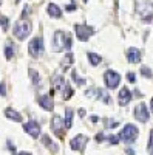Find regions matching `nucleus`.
Here are the masks:
<instances>
[{
  "label": "nucleus",
  "mask_w": 153,
  "mask_h": 155,
  "mask_svg": "<svg viewBox=\"0 0 153 155\" xmlns=\"http://www.w3.org/2000/svg\"><path fill=\"white\" fill-rule=\"evenodd\" d=\"M118 101H119V106H127L129 102L132 101V92L127 87H122L121 88V92H119V95H118Z\"/></svg>",
  "instance_id": "obj_12"
},
{
  "label": "nucleus",
  "mask_w": 153,
  "mask_h": 155,
  "mask_svg": "<svg viewBox=\"0 0 153 155\" xmlns=\"http://www.w3.org/2000/svg\"><path fill=\"white\" fill-rule=\"evenodd\" d=\"M71 47H73V41H71V37H70V36H67V42H65V50H71Z\"/></svg>",
  "instance_id": "obj_29"
},
{
  "label": "nucleus",
  "mask_w": 153,
  "mask_h": 155,
  "mask_svg": "<svg viewBox=\"0 0 153 155\" xmlns=\"http://www.w3.org/2000/svg\"><path fill=\"white\" fill-rule=\"evenodd\" d=\"M30 76H31V79H33V84H34V85H37V84H40V81H42V78H40V74L37 73L36 70H30Z\"/></svg>",
  "instance_id": "obj_21"
},
{
  "label": "nucleus",
  "mask_w": 153,
  "mask_h": 155,
  "mask_svg": "<svg viewBox=\"0 0 153 155\" xmlns=\"http://www.w3.org/2000/svg\"><path fill=\"white\" fill-rule=\"evenodd\" d=\"M71 124H73V110L67 109L65 110V129H71Z\"/></svg>",
  "instance_id": "obj_20"
},
{
  "label": "nucleus",
  "mask_w": 153,
  "mask_h": 155,
  "mask_svg": "<svg viewBox=\"0 0 153 155\" xmlns=\"http://www.w3.org/2000/svg\"><path fill=\"white\" fill-rule=\"evenodd\" d=\"M23 130L27 132L28 135H31L33 138H39V135H40V124L37 121H34V120H31V121L23 124Z\"/></svg>",
  "instance_id": "obj_7"
},
{
  "label": "nucleus",
  "mask_w": 153,
  "mask_h": 155,
  "mask_svg": "<svg viewBox=\"0 0 153 155\" xmlns=\"http://www.w3.org/2000/svg\"><path fill=\"white\" fill-rule=\"evenodd\" d=\"M43 51H45V48H43L42 37H34L33 41L28 44V53H30V56H33V58H40V56H43Z\"/></svg>",
  "instance_id": "obj_3"
},
{
  "label": "nucleus",
  "mask_w": 153,
  "mask_h": 155,
  "mask_svg": "<svg viewBox=\"0 0 153 155\" xmlns=\"http://www.w3.org/2000/svg\"><path fill=\"white\" fill-rule=\"evenodd\" d=\"M73 61H74V58H73V54H71V53L65 54V62H63V71L67 70V67H68V64H71Z\"/></svg>",
  "instance_id": "obj_25"
},
{
  "label": "nucleus",
  "mask_w": 153,
  "mask_h": 155,
  "mask_svg": "<svg viewBox=\"0 0 153 155\" xmlns=\"http://www.w3.org/2000/svg\"><path fill=\"white\" fill-rule=\"evenodd\" d=\"M74 33H76V37H78L81 42H87L94 31H93L91 27H88V25L82 23V25H76V27H74Z\"/></svg>",
  "instance_id": "obj_5"
},
{
  "label": "nucleus",
  "mask_w": 153,
  "mask_h": 155,
  "mask_svg": "<svg viewBox=\"0 0 153 155\" xmlns=\"http://www.w3.org/2000/svg\"><path fill=\"white\" fill-rule=\"evenodd\" d=\"M71 78H73V82H74L76 85H79V87H81V85H85V79H84V78H81L76 70L71 71Z\"/></svg>",
  "instance_id": "obj_18"
},
{
  "label": "nucleus",
  "mask_w": 153,
  "mask_h": 155,
  "mask_svg": "<svg viewBox=\"0 0 153 155\" xmlns=\"http://www.w3.org/2000/svg\"><path fill=\"white\" fill-rule=\"evenodd\" d=\"M6 95V85H5V82H2L0 84V96H5Z\"/></svg>",
  "instance_id": "obj_30"
},
{
  "label": "nucleus",
  "mask_w": 153,
  "mask_h": 155,
  "mask_svg": "<svg viewBox=\"0 0 153 155\" xmlns=\"http://www.w3.org/2000/svg\"><path fill=\"white\" fill-rule=\"evenodd\" d=\"M5 56L6 59H11L14 56V48H12V44L11 42H6V47H5Z\"/></svg>",
  "instance_id": "obj_22"
},
{
  "label": "nucleus",
  "mask_w": 153,
  "mask_h": 155,
  "mask_svg": "<svg viewBox=\"0 0 153 155\" xmlns=\"http://www.w3.org/2000/svg\"><path fill=\"white\" fill-rule=\"evenodd\" d=\"M8 149L12 152V153H16L17 152V149H16V146H12V143H11V141H8Z\"/></svg>",
  "instance_id": "obj_32"
},
{
  "label": "nucleus",
  "mask_w": 153,
  "mask_h": 155,
  "mask_svg": "<svg viewBox=\"0 0 153 155\" xmlns=\"http://www.w3.org/2000/svg\"><path fill=\"white\" fill-rule=\"evenodd\" d=\"M87 143H88V137L79 134V135H76V137L71 140V149H73V150H78V152H84Z\"/></svg>",
  "instance_id": "obj_8"
},
{
  "label": "nucleus",
  "mask_w": 153,
  "mask_h": 155,
  "mask_svg": "<svg viewBox=\"0 0 153 155\" xmlns=\"http://www.w3.org/2000/svg\"><path fill=\"white\" fill-rule=\"evenodd\" d=\"M5 116L11 121H16V123H22V115L19 112H16L12 107H6L5 109Z\"/></svg>",
  "instance_id": "obj_15"
},
{
  "label": "nucleus",
  "mask_w": 153,
  "mask_h": 155,
  "mask_svg": "<svg viewBox=\"0 0 153 155\" xmlns=\"http://www.w3.org/2000/svg\"><path fill=\"white\" fill-rule=\"evenodd\" d=\"M14 36L19 39V41H25L30 33H31V22L27 20V19H22V20H17L14 23V30H12Z\"/></svg>",
  "instance_id": "obj_1"
},
{
  "label": "nucleus",
  "mask_w": 153,
  "mask_h": 155,
  "mask_svg": "<svg viewBox=\"0 0 153 155\" xmlns=\"http://www.w3.org/2000/svg\"><path fill=\"white\" fill-rule=\"evenodd\" d=\"M141 74H142L144 78H148V79H150V78L153 76L151 70H150L148 67H145V65H144V67H141Z\"/></svg>",
  "instance_id": "obj_24"
},
{
  "label": "nucleus",
  "mask_w": 153,
  "mask_h": 155,
  "mask_svg": "<svg viewBox=\"0 0 153 155\" xmlns=\"http://www.w3.org/2000/svg\"><path fill=\"white\" fill-rule=\"evenodd\" d=\"M127 79H129V82L135 84V82H136V76H135V73H127Z\"/></svg>",
  "instance_id": "obj_28"
},
{
  "label": "nucleus",
  "mask_w": 153,
  "mask_h": 155,
  "mask_svg": "<svg viewBox=\"0 0 153 155\" xmlns=\"http://www.w3.org/2000/svg\"><path fill=\"white\" fill-rule=\"evenodd\" d=\"M0 27H2V30L8 28V19L6 17H0Z\"/></svg>",
  "instance_id": "obj_27"
},
{
  "label": "nucleus",
  "mask_w": 153,
  "mask_h": 155,
  "mask_svg": "<svg viewBox=\"0 0 153 155\" xmlns=\"http://www.w3.org/2000/svg\"><path fill=\"white\" fill-rule=\"evenodd\" d=\"M135 116H136V120L138 121H141V123H147L148 121V109L147 106L144 104V102H139V104L135 107Z\"/></svg>",
  "instance_id": "obj_10"
},
{
  "label": "nucleus",
  "mask_w": 153,
  "mask_h": 155,
  "mask_svg": "<svg viewBox=\"0 0 153 155\" xmlns=\"http://www.w3.org/2000/svg\"><path fill=\"white\" fill-rule=\"evenodd\" d=\"M88 61H90V64H91L93 67H96V65H99V64H100L102 58L99 54H96V53H88Z\"/></svg>",
  "instance_id": "obj_19"
},
{
  "label": "nucleus",
  "mask_w": 153,
  "mask_h": 155,
  "mask_svg": "<svg viewBox=\"0 0 153 155\" xmlns=\"http://www.w3.org/2000/svg\"><path fill=\"white\" fill-rule=\"evenodd\" d=\"M39 106L43 109V110H48L51 112L54 109V102H53V96L51 95H43V96H39Z\"/></svg>",
  "instance_id": "obj_11"
},
{
  "label": "nucleus",
  "mask_w": 153,
  "mask_h": 155,
  "mask_svg": "<svg viewBox=\"0 0 153 155\" xmlns=\"http://www.w3.org/2000/svg\"><path fill=\"white\" fill-rule=\"evenodd\" d=\"M84 2H85V3H87V2H88V0H84Z\"/></svg>",
  "instance_id": "obj_37"
},
{
  "label": "nucleus",
  "mask_w": 153,
  "mask_h": 155,
  "mask_svg": "<svg viewBox=\"0 0 153 155\" xmlns=\"http://www.w3.org/2000/svg\"><path fill=\"white\" fill-rule=\"evenodd\" d=\"M127 59H129L130 64H138V62H141V51H139L138 48L132 47L127 50Z\"/></svg>",
  "instance_id": "obj_13"
},
{
  "label": "nucleus",
  "mask_w": 153,
  "mask_h": 155,
  "mask_svg": "<svg viewBox=\"0 0 153 155\" xmlns=\"http://www.w3.org/2000/svg\"><path fill=\"white\" fill-rule=\"evenodd\" d=\"M150 112H153V98L150 99Z\"/></svg>",
  "instance_id": "obj_35"
},
{
  "label": "nucleus",
  "mask_w": 153,
  "mask_h": 155,
  "mask_svg": "<svg viewBox=\"0 0 153 155\" xmlns=\"http://www.w3.org/2000/svg\"><path fill=\"white\" fill-rule=\"evenodd\" d=\"M42 141H43V144H45L48 149H51L53 152H57V149H59V147L53 143V141L49 140V137H48V135H43V137H42Z\"/></svg>",
  "instance_id": "obj_17"
},
{
  "label": "nucleus",
  "mask_w": 153,
  "mask_h": 155,
  "mask_svg": "<svg viewBox=\"0 0 153 155\" xmlns=\"http://www.w3.org/2000/svg\"><path fill=\"white\" fill-rule=\"evenodd\" d=\"M46 11H48V14L53 17V19H60L62 17V9L57 5H54V3H49Z\"/></svg>",
  "instance_id": "obj_16"
},
{
  "label": "nucleus",
  "mask_w": 153,
  "mask_h": 155,
  "mask_svg": "<svg viewBox=\"0 0 153 155\" xmlns=\"http://www.w3.org/2000/svg\"><path fill=\"white\" fill-rule=\"evenodd\" d=\"M104 81H105L107 88L114 90V88L119 85V82H121V74L116 73L114 70H107L105 74H104Z\"/></svg>",
  "instance_id": "obj_4"
},
{
  "label": "nucleus",
  "mask_w": 153,
  "mask_h": 155,
  "mask_svg": "<svg viewBox=\"0 0 153 155\" xmlns=\"http://www.w3.org/2000/svg\"><path fill=\"white\" fill-rule=\"evenodd\" d=\"M65 78H63L62 74H56L53 78V88L56 90V92H63L65 90Z\"/></svg>",
  "instance_id": "obj_14"
},
{
  "label": "nucleus",
  "mask_w": 153,
  "mask_h": 155,
  "mask_svg": "<svg viewBox=\"0 0 153 155\" xmlns=\"http://www.w3.org/2000/svg\"><path fill=\"white\" fill-rule=\"evenodd\" d=\"M97 120H99V118H97L96 115H93V116H91V121H93V123H97Z\"/></svg>",
  "instance_id": "obj_34"
},
{
  "label": "nucleus",
  "mask_w": 153,
  "mask_h": 155,
  "mask_svg": "<svg viewBox=\"0 0 153 155\" xmlns=\"http://www.w3.org/2000/svg\"><path fill=\"white\" fill-rule=\"evenodd\" d=\"M63 120L60 118L59 115H54L53 120H51V129H53V132L59 137V138H63V135H65V132H63Z\"/></svg>",
  "instance_id": "obj_9"
},
{
  "label": "nucleus",
  "mask_w": 153,
  "mask_h": 155,
  "mask_svg": "<svg viewBox=\"0 0 153 155\" xmlns=\"http://www.w3.org/2000/svg\"><path fill=\"white\" fill-rule=\"evenodd\" d=\"M147 150L150 153H153V130H150V135H148V146H147Z\"/></svg>",
  "instance_id": "obj_26"
},
{
  "label": "nucleus",
  "mask_w": 153,
  "mask_h": 155,
  "mask_svg": "<svg viewBox=\"0 0 153 155\" xmlns=\"http://www.w3.org/2000/svg\"><path fill=\"white\" fill-rule=\"evenodd\" d=\"M79 115H81V116H85V110L81 109V110H79Z\"/></svg>",
  "instance_id": "obj_36"
},
{
  "label": "nucleus",
  "mask_w": 153,
  "mask_h": 155,
  "mask_svg": "<svg viewBox=\"0 0 153 155\" xmlns=\"http://www.w3.org/2000/svg\"><path fill=\"white\" fill-rule=\"evenodd\" d=\"M105 137H107V135H104V134H97V135H96V141H97V143H100V141L105 140Z\"/></svg>",
  "instance_id": "obj_31"
},
{
  "label": "nucleus",
  "mask_w": 153,
  "mask_h": 155,
  "mask_svg": "<svg viewBox=\"0 0 153 155\" xmlns=\"http://www.w3.org/2000/svg\"><path fill=\"white\" fill-rule=\"evenodd\" d=\"M138 135H139V130H138V127L135 124H125L124 129L121 130V134H119L121 140L125 141V143H129V144L135 143V140L138 138Z\"/></svg>",
  "instance_id": "obj_2"
},
{
  "label": "nucleus",
  "mask_w": 153,
  "mask_h": 155,
  "mask_svg": "<svg viewBox=\"0 0 153 155\" xmlns=\"http://www.w3.org/2000/svg\"><path fill=\"white\" fill-rule=\"evenodd\" d=\"M65 42H67V34L63 31H56L54 37H53V51L60 53L65 48Z\"/></svg>",
  "instance_id": "obj_6"
},
{
  "label": "nucleus",
  "mask_w": 153,
  "mask_h": 155,
  "mask_svg": "<svg viewBox=\"0 0 153 155\" xmlns=\"http://www.w3.org/2000/svg\"><path fill=\"white\" fill-rule=\"evenodd\" d=\"M65 9H67V11H74V9H76V5H74V3H70V5L65 6Z\"/></svg>",
  "instance_id": "obj_33"
},
{
  "label": "nucleus",
  "mask_w": 153,
  "mask_h": 155,
  "mask_svg": "<svg viewBox=\"0 0 153 155\" xmlns=\"http://www.w3.org/2000/svg\"><path fill=\"white\" fill-rule=\"evenodd\" d=\"M71 96H73V88L67 84V85H65V95H63V101H68Z\"/></svg>",
  "instance_id": "obj_23"
}]
</instances>
